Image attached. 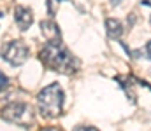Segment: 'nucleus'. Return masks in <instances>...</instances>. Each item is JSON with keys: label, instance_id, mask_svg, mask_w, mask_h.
<instances>
[{"label": "nucleus", "instance_id": "12", "mask_svg": "<svg viewBox=\"0 0 151 131\" xmlns=\"http://www.w3.org/2000/svg\"><path fill=\"white\" fill-rule=\"evenodd\" d=\"M56 2H63V0H56Z\"/></svg>", "mask_w": 151, "mask_h": 131}, {"label": "nucleus", "instance_id": "11", "mask_svg": "<svg viewBox=\"0 0 151 131\" xmlns=\"http://www.w3.org/2000/svg\"><path fill=\"white\" fill-rule=\"evenodd\" d=\"M40 131H60L58 128H44V130H40Z\"/></svg>", "mask_w": 151, "mask_h": 131}, {"label": "nucleus", "instance_id": "3", "mask_svg": "<svg viewBox=\"0 0 151 131\" xmlns=\"http://www.w3.org/2000/svg\"><path fill=\"white\" fill-rule=\"evenodd\" d=\"M2 119L18 126H32L34 124V108L23 101H12L2 110Z\"/></svg>", "mask_w": 151, "mask_h": 131}, {"label": "nucleus", "instance_id": "4", "mask_svg": "<svg viewBox=\"0 0 151 131\" xmlns=\"http://www.w3.org/2000/svg\"><path fill=\"white\" fill-rule=\"evenodd\" d=\"M28 45L23 44L21 40H11L2 47V58L12 65V67H19L28 59Z\"/></svg>", "mask_w": 151, "mask_h": 131}, {"label": "nucleus", "instance_id": "6", "mask_svg": "<svg viewBox=\"0 0 151 131\" xmlns=\"http://www.w3.org/2000/svg\"><path fill=\"white\" fill-rule=\"evenodd\" d=\"M40 32L44 35V39L47 42H62V37H60V28L55 21L51 19H46L40 23Z\"/></svg>", "mask_w": 151, "mask_h": 131}, {"label": "nucleus", "instance_id": "7", "mask_svg": "<svg viewBox=\"0 0 151 131\" xmlns=\"http://www.w3.org/2000/svg\"><path fill=\"white\" fill-rule=\"evenodd\" d=\"M106 28H107V35H109V39H119L121 37V33H123V25H121V21L119 19H113V18H109L107 21H106Z\"/></svg>", "mask_w": 151, "mask_h": 131}, {"label": "nucleus", "instance_id": "8", "mask_svg": "<svg viewBox=\"0 0 151 131\" xmlns=\"http://www.w3.org/2000/svg\"><path fill=\"white\" fill-rule=\"evenodd\" d=\"M74 131H99V130L93 128V126H77Z\"/></svg>", "mask_w": 151, "mask_h": 131}, {"label": "nucleus", "instance_id": "2", "mask_svg": "<svg viewBox=\"0 0 151 131\" xmlns=\"http://www.w3.org/2000/svg\"><path fill=\"white\" fill-rule=\"evenodd\" d=\"M37 107L42 117L46 119H55L62 114L63 107V91L56 82L46 86L37 94Z\"/></svg>", "mask_w": 151, "mask_h": 131}, {"label": "nucleus", "instance_id": "9", "mask_svg": "<svg viewBox=\"0 0 151 131\" xmlns=\"http://www.w3.org/2000/svg\"><path fill=\"white\" fill-rule=\"evenodd\" d=\"M5 86H7V77H5V75L0 72V91H2Z\"/></svg>", "mask_w": 151, "mask_h": 131}, {"label": "nucleus", "instance_id": "10", "mask_svg": "<svg viewBox=\"0 0 151 131\" xmlns=\"http://www.w3.org/2000/svg\"><path fill=\"white\" fill-rule=\"evenodd\" d=\"M146 54H148V58L151 59V40L146 44Z\"/></svg>", "mask_w": 151, "mask_h": 131}, {"label": "nucleus", "instance_id": "1", "mask_svg": "<svg viewBox=\"0 0 151 131\" xmlns=\"http://www.w3.org/2000/svg\"><path fill=\"white\" fill-rule=\"evenodd\" d=\"M42 63L60 74H74L77 70V59L62 45V42H47L40 51Z\"/></svg>", "mask_w": 151, "mask_h": 131}, {"label": "nucleus", "instance_id": "5", "mask_svg": "<svg viewBox=\"0 0 151 131\" xmlns=\"http://www.w3.org/2000/svg\"><path fill=\"white\" fill-rule=\"evenodd\" d=\"M14 21L19 26V30H27L34 23L32 9H28L25 5H16V9H14Z\"/></svg>", "mask_w": 151, "mask_h": 131}]
</instances>
